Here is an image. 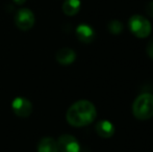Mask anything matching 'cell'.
Masks as SVG:
<instances>
[{"label": "cell", "instance_id": "obj_1", "mask_svg": "<svg viewBox=\"0 0 153 152\" xmlns=\"http://www.w3.org/2000/svg\"><path fill=\"white\" fill-rule=\"evenodd\" d=\"M97 116V110L94 104L88 100H79L69 108L66 114V119L70 125L74 127H82L91 124Z\"/></svg>", "mask_w": 153, "mask_h": 152}, {"label": "cell", "instance_id": "obj_2", "mask_svg": "<svg viewBox=\"0 0 153 152\" xmlns=\"http://www.w3.org/2000/svg\"><path fill=\"white\" fill-rule=\"evenodd\" d=\"M132 113L139 120H148L153 117V95L142 94L132 104Z\"/></svg>", "mask_w": 153, "mask_h": 152}, {"label": "cell", "instance_id": "obj_3", "mask_svg": "<svg viewBox=\"0 0 153 152\" xmlns=\"http://www.w3.org/2000/svg\"><path fill=\"white\" fill-rule=\"evenodd\" d=\"M128 26L130 31L137 38H147L151 33V24L149 20L142 15H133L128 21Z\"/></svg>", "mask_w": 153, "mask_h": 152}, {"label": "cell", "instance_id": "obj_4", "mask_svg": "<svg viewBox=\"0 0 153 152\" xmlns=\"http://www.w3.org/2000/svg\"><path fill=\"white\" fill-rule=\"evenodd\" d=\"M16 26L21 30H29L34 24V15L28 8H21L15 17Z\"/></svg>", "mask_w": 153, "mask_h": 152}, {"label": "cell", "instance_id": "obj_5", "mask_svg": "<svg viewBox=\"0 0 153 152\" xmlns=\"http://www.w3.org/2000/svg\"><path fill=\"white\" fill-rule=\"evenodd\" d=\"M12 108L15 115L20 118H27L32 113V104L28 99L23 97H18L13 101Z\"/></svg>", "mask_w": 153, "mask_h": 152}, {"label": "cell", "instance_id": "obj_6", "mask_svg": "<svg viewBox=\"0 0 153 152\" xmlns=\"http://www.w3.org/2000/svg\"><path fill=\"white\" fill-rule=\"evenodd\" d=\"M59 152H79L80 145L78 141L71 134H62L57 141Z\"/></svg>", "mask_w": 153, "mask_h": 152}, {"label": "cell", "instance_id": "obj_7", "mask_svg": "<svg viewBox=\"0 0 153 152\" xmlns=\"http://www.w3.org/2000/svg\"><path fill=\"white\" fill-rule=\"evenodd\" d=\"M76 37L80 42L85 44H90L95 39V31L90 25L88 24H80L76 28Z\"/></svg>", "mask_w": 153, "mask_h": 152}, {"label": "cell", "instance_id": "obj_8", "mask_svg": "<svg viewBox=\"0 0 153 152\" xmlns=\"http://www.w3.org/2000/svg\"><path fill=\"white\" fill-rule=\"evenodd\" d=\"M55 59H56L57 63L61 65H71L72 63H74L75 59H76V53L71 48H62L61 50L57 51Z\"/></svg>", "mask_w": 153, "mask_h": 152}, {"label": "cell", "instance_id": "obj_9", "mask_svg": "<svg viewBox=\"0 0 153 152\" xmlns=\"http://www.w3.org/2000/svg\"><path fill=\"white\" fill-rule=\"evenodd\" d=\"M96 132L101 138H111L115 133V126L107 120H101L96 124Z\"/></svg>", "mask_w": 153, "mask_h": 152}, {"label": "cell", "instance_id": "obj_10", "mask_svg": "<svg viewBox=\"0 0 153 152\" xmlns=\"http://www.w3.org/2000/svg\"><path fill=\"white\" fill-rule=\"evenodd\" d=\"M38 152H59L57 142L49 136L41 139L38 144Z\"/></svg>", "mask_w": 153, "mask_h": 152}, {"label": "cell", "instance_id": "obj_11", "mask_svg": "<svg viewBox=\"0 0 153 152\" xmlns=\"http://www.w3.org/2000/svg\"><path fill=\"white\" fill-rule=\"evenodd\" d=\"M80 0H66L62 4V12L67 16H74L80 10Z\"/></svg>", "mask_w": 153, "mask_h": 152}, {"label": "cell", "instance_id": "obj_12", "mask_svg": "<svg viewBox=\"0 0 153 152\" xmlns=\"http://www.w3.org/2000/svg\"><path fill=\"white\" fill-rule=\"evenodd\" d=\"M107 29L113 35H120L123 31V24L119 20H111L107 25Z\"/></svg>", "mask_w": 153, "mask_h": 152}, {"label": "cell", "instance_id": "obj_13", "mask_svg": "<svg viewBox=\"0 0 153 152\" xmlns=\"http://www.w3.org/2000/svg\"><path fill=\"white\" fill-rule=\"evenodd\" d=\"M146 51H147V54L149 55L151 59H153V38L149 41V42H148Z\"/></svg>", "mask_w": 153, "mask_h": 152}, {"label": "cell", "instance_id": "obj_14", "mask_svg": "<svg viewBox=\"0 0 153 152\" xmlns=\"http://www.w3.org/2000/svg\"><path fill=\"white\" fill-rule=\"evenodd\" d=\"M145 10H146V13H147L148 16H150L151 18H153V1L148 2Z\"/></svg>", "mask_w": 153, "mask_h": 152}, {"label": "cell", "instance_id": "obj_15", "mask_svg": "<svg viewBox=\"0 0 153 152\" xmlns=\"http://www.w3.org/2000/svg\"><path fill=\"white\" fill-rule=\"evenodd\" d=\"M13 1L15 2V3H17V4H23V3H25V1H26V0H13Z\"/></svg>", "mask_w": 153, "mask_h": 152}]
</instances>
